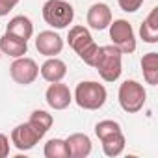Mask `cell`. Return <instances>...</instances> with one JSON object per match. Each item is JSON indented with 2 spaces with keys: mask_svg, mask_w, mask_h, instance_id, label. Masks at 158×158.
Instances as JSON below:
<instances>
[{
  "mask_svg": "<svg viewBox=\"0 0 158 158\" xmlns=\"http://www.w3.org/2000/svg\"><path fill=\"white\" fill-rule=\"evenodd\" d=\"M139 37L145 43H158V8H152L139 26Z\"/></svg>",
  "mask_w": 158,
  "mask_h": 158,
  "instance_id": "2e32d148",
  "label": "cell"
},
{
  "mask_svg": "<svg viewBox=\"0 0 158 158\" xmlns=\"http://www.w3.org/2000/svg\"><path fill=\"white\" fill-rule=\"evenodd\" d=\"M39 73H41V76L45 78L47 82H61L63 78H65V74H67V65H65V61H61L60 58H56V56H52V58H48L43 65H41V69H39Z\"/></svg>",
  "mask_w": 158,
  "mask_h": 158,
  "instance_id": "4fadbf2b",
  "label": "cell"
},
{
  "mask_svg": "<svg viewBox=\"0 0 158 158\" xmlns=\"http://www.w3.org/2000/svg\"><path fill=\"white\" fill-rule=\"evenodd\" d=\"M0 52L10 58H21L28 52V41H23L10 34H4L0 37Z\"/></svg>",
  "mask_w": 158,
  "mask_h": 158,
  "instance_id": "5bb4252c",
  "label": "cell"
},
{
  "mask_svg": "<svg viewBox=\"0 0 158 158\" xmlns=\"http://www.w3.org/2000/svg\"><path fill=\"white\" fill-rule=\"evenodd\" d=\"M106 88L99 82H80L74 89V102L84 110H99L106 102Z\"/></svg>",
  "mask_w": 158,
  "mask_h": 158,
  "instance_id": "3957f363",
  "label": "cell"
},
{
  "mask_svg": "<svg viewBox=\"0 0 158 158\" xmlns=\"http://www.w3.org/2000/svg\"><path fill=\"white\" fill-rule=\"evenodd\" d=\"M43 154L47 158H69V151H67V143L61 138H52L45 143Z\"/></svg>",
  "mask_w": 158,
  "mask_h": 158,
  "instance_id": "d6986e66",
  "label": "cell"
},
{
  "mask_svg": "<svg viewBox=\"0 0 158 158\" xmlns=\"http://www.w3.org/2000/svg\"><path fill=\"white\" fill-rule=\"evenodd\" d=\"M117 4L125 13H134L143 6V0H117Z\"/></svg>",
  "mask_w": 158,
  "mask_h": 158,
  "instance_id": "7402d4cb",
  "label": "cell"
},
{
  "mask_svg": "<svg viewBox=\"0 0 158 158\" xmlns=\"http://www.w3.org/2000/svg\"><path fill=\"white\" fill-rule=\"evenodd\" d=\"M93 67L99 71V74L104 82H115L123 73V54H121V50L114 45L99 47L97 60H95Z\"/></svg>",
  "mask_w": 158,
  "mask_h": 158,
  "instance_id": "6da1fadb",
  "label": "cell"
},
{
  "mask_svg": "<svg viewBox=\"0 0 158 158\" xmlns=\"http://www.w3.org/2000/svg\"><path fill=\"white\" fill-rule=\"evenodd\" d=\"M141 73L147 84H158V52H147L141 58Z\"/></svg>",
  "mask_w": 158,
  "mask_h": 158,
  "instance_id": "e0dca14e",
  "label": "cell"
},
{
  "mask_svg": "<svg viewBox=\"0 0 158 158\" xmlns=\"http://www.w3.org/2000/svg\"><path fill=\"white\" fill-rule=\"evenodd\" d=\"M110 39L114 41V47L121 50V54H132L136 50V35L128 21L117 19L110 23Z\"/></svg>",
  "mask_w": 158,
  "mask_h": 158,
  "instance_id": "8992f818",
  "label": "cell"
},
{
  "mask_svg": "<svg viewBox=\"0 0 158 158\" xmlns=\"http://www.w3.org/2000/svg\"><path fill=\"white\" fill-rule=\"evenodd\" d=\"M101 141H102V151H104V154L110 156V158L119 156V154L125 151V136H123V130L114 132V134L102 138Z\"/></svg>",
  "mask_w": 158,
  "mask_h": 158,
  "instance_id": "ac0fdd59",
  "label": "cell"
},
{
  "mask_svg": "<svg viewBox=\"0 0 158 158\" xmlns=\"http://www.w3.org/2000/svg\"><path fill=\"white\" fill-rule=\"evenodd\" d=\"M6 34L15 35V37L23 39V41H28V39L32 37V34H34V24H32V21H30L28 17L17 15V17H13V19L8 23Z\"/></svg>",
  "mask_w": 158,
  "mask_h": 158,
  "instance_id": "9a60e30c",
  "label": "cell"
},
{
  "mask_svg": "<svg viewBox=\"0 0 158 158\" xmlns=\"http://www.w3.org/2000/svg\"><path fill=\"white\" fill-rule=\"evenodd\" d=\"M35 48L39 54L52 58L63 50V39L54 30H45V32H39V35L35 37Z\"/></svg>",
  "mask_w": 158,
  "mask_h": 158,
  "instance_id": "30bf717a",
  "label": "cell"
},
{
  "mask_svg": "<svg viewBox=\"0 0 158 158\" xmlns=\"http://www.w3.org/2000/svg\"><path fill=\"white\" fill-rule=\"evenodd\" d=\"M28 121H30L35 128H39L43 134H47V132L50 130V127L54 125V117H52L48 112H45V110H34Z\"/></svg>",
  "mask_w": 158,
  "mask_h": 158,
  "instance_id": "ffe728a7",
  "label": "cell"
},
{
  "mask_svg": "<svg viewBox=\"0 0 158 158\" xmlns=\"http://www.w3.org/2000/svg\"><path fill=\"white\" fill-rule=\"evenodd\" d=\"M67 41H69V47L78 54L84 63H88L89 67L95 65V60H97V52H99V45L95 43L93 35L89 34V30L86 26H73L69 30V35H67Z\"/></svg>",
  "mask_w": 158,
  "mask_h": 158,
  "instance_id": "7a4b0ae2",
  "label": "cell"
},
{
  "mask_svg": "<svg viewBox=\"0 0 158 158\" xmlns=\"http://www.w3.org/2000/svg\"><path fill=\"white\" fill-rule=\"evenodd\" d=\"M43 19L50 28H67L74 19V10L65 0H47L43 4Z\"/></svg>",
  "mask_w": 158,
  "mask_h": 158,
  "instance_id": "277c9868",
  "label": "cell"
},
{
  "mask_svg": "<svg viewBox=\"0 0 158 158\" xmlns=\"http://www.w3.org/2000/svg\"><path fill=\"white\" fill-rule=\"evenodd\" d=\"M10 154V139L6 134H0V158H6Z\"/></svg>",
  "mask_w": 158,
  "mask_h": 158,
  "instance_id": "cb8c5ba5",
  "label": "cell"
},
{
  "mask_svg": "<svg viewBox=\"0 0 158 158\" xmlns=\"http://www.w3.org/2000/svg\"><path fill=\"white\" fill-rule=\"evenodd\" d=\"M65 143H67L69 158H86L91 154V139H89V136H86L82 132L71 134L65 139Z\"/></svg>",
  "mask_w": 158,
  "mask_h": 158,
  "instance_id": "7c38bea8",
  "label": "cell"
},
{
  "mask_svg": "<svg viewBox=\"0 0 158 158\" xmlns=\"http://www.w3.org/2000/svg\"><path fill=\"white\" fill-rule=\"evenodd\" d=\"M43 136L45 134L28 121V123L17 125L11 130V143L19 151H30V149L35 147V143H39V139H43Z\"/></svg>",
  "mask_w": 158,
  "mask_h": 158,
  "instance_id": "52a82bcc",
  "label": "cell"
},
{
  "mask_svg": "<svg viewBox=\"0 0 158 158\" xmlns=\"http://www.w3.org/2000/svg\"><path fill=\"white\" fill-rule=\"evenodd\" d=\"M0 56H2V52H0Z\"/></svg>",
  "mask_w": 158,
  "mask_h": 158,
  "instance_id": "d4e9b609",
  "label": "cell"
},
{
  "mask_svg": "<svg viewBox=\"0 0 158 158\" xmlns=\"http://www.w3.org/2000/svg\"><path fill=\"white\" fill-rule=\"evenodd\" d=\"M119 130H121V125L114 119H104V121H99L95 125V134H97L99 139H102V138H106L114 132H119Z\"/></svg>",
  "mask_w": 158,
  "mask_h": 158,
  "instance_id": "44dd1931",
  "label": "cell"
},
{
  "mask_svg": "<svg viewBox=\"0 0 158 158\" xmlns=\"http://www.w3.org/2000/svg\"><path fill=\"white\" fill-rule=\"evenodd\" d=\"M86 19H88L89 28H93V30H106L110 26V23H112V10H110L108 4L97 2V4H93L88 10Z\"/></svg>",
  "mask_w": 158,
  "mask_h": 158,
  "instance_id": "8fae6325",
  "label": "cell"
},
{
  "mask_svg": "<svg viewBox=\"0 0 158 158\" xmlns=\"http://www.w3.org/2000/svg\"><path fill=\"white\" fill-rule=\"evenodd\" d=\"M119 104L127 114H138L147 101V91L145 88L136 82V80H125L119 86V93H117Z\"/></svg>",
  "mask_w": 158,
  "mask_h": 158,
  "instance_id": "5b68a950",
  "label": "cell"
},
{
  "mask_svg": "<svg viewBox=\"0 0 158 158\" xmlns=\"http://www.w3.org/2000/svg\"><path fill=\"white\" fill-rule=\"evenodd\" d=\"M45 101L52 110H65L73 102V93L69 86L61 82H52L45 91Z\"/></svg>",
  "mask_w": 158,
  "mask_h": 158,
  "instance_id": "9c48e42d",
  "label": "cell"
},
{
  "mask_svg": "<svg viewBox=\"0 0 158 158\" xmlns=\"http://www.w3.org/2000/svg\"><path fill=\"white\" fill-rule=\"evenodd\" d=\"M17 4L19 0H0V17H6Z\"/></svg>",
  "mask_w": 158,
  "mask_h": 158,
  "instance_id": "603a6c76",
  "label": "cell"
},
{
  "mask_svg": "<svg viewBox=\"0 0 158 158\" xmlns=\"http://www.w3.org/2000/svg\"><path fill=\"white\" fill-rule=\"evenodd\" d=\"M10 74L13 78V82L21 86H28L39 76V67L32 58L21 56V58H15V61L10 65Z\"/></svg>",
  "mask_w": 158,
  "mask_h": 158,
  "instance_id": "ba28073f",
  "label": "cell"
}]
</instances>
